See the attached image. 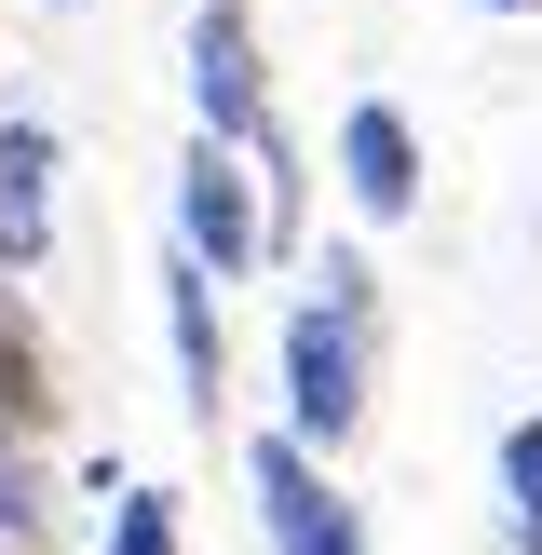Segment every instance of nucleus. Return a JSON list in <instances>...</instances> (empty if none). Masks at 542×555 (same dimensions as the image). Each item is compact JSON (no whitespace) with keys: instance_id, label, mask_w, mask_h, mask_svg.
<instances>
[{"instance_id":"1","label":"nucleus","mask_w":542,"mask_h":555,"mask_svg":"<svg viewBox=\"0 0 542 555\" xmlns=\"http://www.w3.org/2000/svg\"><path fill=\"white\" fill-rule=\"evenodd\" d=\"M285 434L312 461H339L352 434H366V325H352L339 298H298L285 312Z\"/></svg>"},{"instance_id":"2","label":"nucleus","mask_w":542,"mask_h":555,"mask_svg":"<svg viewBox=\"0 0 542 555\" xmlns=\"http://www.w3.org/2000/svg\"><path fill=\"white\" fill-rule=\"evenodd\" d=\"M244 488H258V542H271V555H379V542H366V515L339 502V475H325V461L298 448L285 421L244 448Z\"/></svg>"},{"instance_id":"3","label":"nucleus","mask_w":542,"mask_h":555,"mask_svg":"<svg viewBox=\"0 0 542 555\" xmlns=\"http://www.w3.org/2000/svg\"><path fill=\"white\" fill-rule=\"evenodd\" d=\"M177 258H204L217 285H244V271H271L258 163H244V150H217V135H190V163H177Z\"/></svg>"},{"instance_id":"4","label":"nucleus","mask_w":542,"mask_h":555,"mask_svg":"<svg viewBox=\"0 0 542 555\" xmlns=\"http://www.w3.org/2000/svg\"><path fill=\"white\" fill-rule=\"evenodd\" d=\"M190 122L217 150H258L271 135V54H258V14L244 0H204L190 14Z\"/></svg>"},{"instance_id":"5","label":"nucleus","mask_w":542,"mask_h":555,"mask_svg":"<svg viewBox=\"0 0 542 555\" xmlns=\"http://www.w3.org/2000/svg\"><path fill=\"white\" fill-rule=\"evenodd\" d=\"M339 190H352V217H421V122H406L393 95H352L339 108Z\"/></svg>"},{"instance_id":"6","label":"nucleus","mask_w":542,"mask_h":555,"mask_svg":"<svg viewBox=\"0 0 542 555\" xmlns=\"http://www.w3.org/2000/svg\"><path fill=\"white\" fill-rule=\"evenodd\" d=\"M163 339H177L190 421H217V393H231V312H217V271L204 258H163Z\"/></svg>"},{"instance_id":"7","label":"nucleus","mask_w":542,"mask_h":555,"mask_svg":"<svg viewBox=\"0 0 542 555\" xmlns=\"http://www.w3.org/2000/svg\"><path fill=\"white\" fill-rule=\"evenodd\" d=\"M54 258V122H0V271H41Z\"/></svg>"},{"instance_id":"8","label":"nucleus","mask_w":542,"mask_h":555,"mask_svg":"<svg viewBox=\"0 0 542 555\" xmlns=\"http://www.w3.org/2000/svg\"><path fill=\"white\" fill-rule=\"evenodd\" d=\"M54 406H68V393H54L41 325H27L14 298H0V448H41V434H54Z\"/></svg>"},{"instance_id":"9","label":"nucleus","mask_w":542,"mask_h":555,"mask_svg":"<svg viewBox=\"0 0 542 555\" xmlns=\"http://www.w3.org/2000/svg\"><path fill=\"white\" fill-rule=\"evenodd\" d=\"M95 555H190L177 488H108V542H95Z\"/></svg>"},{"instance_id":"10","label":"nucleus","mask_w":542,"mask_h":555,"mask_svg":"<svg viewBox=\"0 0 542 555\" xmlns=\"http://www.w3.org/2000/svg\"><path fill=\"white\" fill-rule=\"evenodd\" d=\"M502 515H515V542L542 555V406H529V421H502Z\"/></svg>"},{"instance_id":"11","label":"nucleus","mask_w":542,"mask_h":555,"mask_svg":"<svg viewBox=\"0 0 542 555\" xmlns=\"http://www.w3.org/2000/svg\"><path fill=\"white\" fill-rule=\"evenodd\" d=\"M41 529H54V502H41V461H27V448H0V542H27V555H41Z\"/></svg>"},{"instance_id":"12","label":"nucleus","mask_w":542,"mask_h":555,"mask_svg":"<svg viewBox=\"0 0 542 555\" xmlns=\"http://www.w3.org/2000/svg\"><path fill=\"white\" fill-rule=\"evenodd\" d=\"M312 285H325V298H339V312H352V325H366V312H379V271H366V258H325V271H312Z\"/></svg>"},{"instance_id":"13","label":"nucleus","mask_w":542,"mask_h":555,"mask_svg":"<svg viewBox=\"0 0 542 555\" xmlns=\"http://www.w3.org/2000/svg\"><path fill=\"white\" fill-rule=\"evenodd\" d=\"M475 14H542V0H475Z\"/></svg>"},{"instance_id":"14","label":"nucleus","mask_w":542,"mask_h":555,"mask_svg":"<svg viewBox=\"0 0 542 555\" xmlns=\"http://www.w3.org/2000/svg\"><path fill=\"white\" fill-rule=\"evenodd\" d=\"M54 14H81V0H54Z\"/></svg>"},{"instance_id":"15","label":"nucleus","mask_w":542,"mask_h":555,"mask_svg":"<svg viewBox=\"0 0 542 555\" xmlns=\"http://www.w3.org/2000/svg\"><path fill=\"white\" fill-rule=\"evenodd\" d=\"M0 555H27V542H0Z\"/></svg>"}]
</instances>
